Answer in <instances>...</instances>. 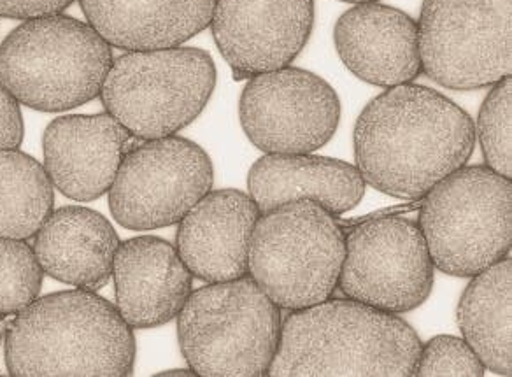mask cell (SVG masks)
<instances>
[{
  "label": "cell",
  "mask_w": 512,
  "mask_h": 377,
  "mask_svg": "<svg viewBox=\"0 0 512 377\" xmlns=\"http://www.w3.org/2000/svg\"><path fill=\"white\" fill-rule=\"evenodd\" d=\"M365 185L355 165L311 153H265L248 174L249 197L260 213L295 200H313L341 216L360 204Z\"/></svg>",
  "instance_id": "cell-18"
},
{
  "label": "cell",
  "mask_w": 512,
  "mask_h": 377,
  "mask_svg": "<svg viewBox=\"0 0 512 377\" xmlns=\"http://www.w3.org/2000/svg\"><path fill=\"white\" fill-rule=\"evenodd\" d=\"M216 86V67L199 48L125 51L100 88L106 113L139 141L176 136L199 118Z\"/></svg>",
  "instance_id": "cell-8"
},
{
  "label": "cell",
  "mask_w": 512,
  "mask_h": 377,
  "mask_svg": "<svg viewBox=\"0 0 512 377\" xmlns=\"http://www.w3.org/2000/svg\"><path fill=\"white\" fill-rule=\"evenodd\" d=\"M44 271L25 239L0 237V318L15 316L41 293Z\"/></svg>",
  "instance_id": "cell-23"
},
{
  "label": "cell",
  "mask_w": 512,
  "mask_h": 377,
  "mask_svg": "<svg viewBox=\"0 0 512 377\" xmlns=\"http://www.w3.org/2000/svg\"><path fill=\"white\" fill-rule=\"evenodd\" d=\"M260 211L239 190L207 192L179 221L176 249L193 278L220 283L248 274L251 234Z\"/></svg>",
  "instance_id": "cell-16"
},
{
  "label": "cell",
  "mask_w": 512,
  "mask_h": 377,
  "mask_svg": "<svg viewBox=\"0 0 512 377\" xmlns=\"http://www.w3.org/2000/svg\"><path fill=\"white\" fill-rule=\"evenodd\" d=\"M421 344L397 314L327 299L286 316L267 376L411 377Z\"/></svg>",
  "instance_id": "cell-2"
},
{
  "label": "cell",
  "mask_w": 512,
  "mask_h": 377,
  "mask_svg": "<svg viewBox=\"0 0 512 377\" xmlns=\"http://www.w3.org/2000/svg\"><path fill=\"white\" fill-rule=\"evenodd\" d=\"M314 25V0H214L209 27L235 79L292 64Z\"/></svg>",
  "instance_id": "cell-13"
},
{
  "label": "cell",
  "mask_w": 512,
  "mask_h": 377,
  "mask_svg": "<svg viewBox=\"0 0 512 377\" xmlns=\"http://www.w3.org/2000/svg\"><path fill=\"white\" fill-rule=\"evenodd\" d=\"M334 43L342 64L369 85L413 83L423 72L418 22L392 6L355 4L335 23Z\"/></svg>",
  "instance_id": "cell-15"
},
{
  "label": "cell",
  "mask_w": 512,
  "mask_h": 377,
  "mask_svg": "<svg viewBox=\"0 0 512 377\" xmlns=\"http://www.w3.org/2000/svg\"><path fill=\"white\" fill-rule=\"evenodd\" d=\"M421 67L449 90H479L512 72V0H423Z\"/></svg>",
  "instance_id": "cell-9"
},
{
  "label": "cell",
  "mask_w": 512,
  "mask_h": 377,
  "mask_svg": "<svg viewBox=\"0 0 512 377\" xmlns=\"http://www.w3.org/2000/svg\"><path fill=\"white\" fill-rule=\"evenodd\" d=\"M239 118L244 134L264 153H313L337 132L341 100L325 79L286 65L248 79Z\"/></svg>",
  "instance_id": "cell-12"
},
{
  "label": "cell",
  "mask_w": 512,
  "mask_h": 377,
  "mask_svg": "<svg viewBox=\"0 0 512 377\" xmlns=\"http://www.w3.org/2000/svg\"><path fill=\"white\" fill-rule=\"evenodd\" d=\"M53 204L55 186L44 165L22 151H0V237H34Z\"/></svg>",
  "instance_id": "cell-22"
},
{
  "label": "cell",
  "mask_w": 512,
  "mask_h": 377,
  "mask_svg": "<svg viewBox=\"0 0 512 377\" xmlns=\"http://www.w3.org/2000/svg\"><path fill=\"white\" fill-rule=\"evenodd\" d=\"M0 335H2V332H0Z\"/></svg>",
  "instance_id": "cell-30"
},
{
  "label": "cell",
  "mask_w": 512,
  "mask_h": 377,
  "mask_svg": "<svg viewBox=\"0 0 512 377\" xmlns=\"http://www.w3.org/2000/svg\"><path fill=\"white\" fill-rule=\"evenodd\" d=\"M23 141V116L20 102L0 83V151L16 150Z\"/></svg>",
  "instance_id": "cell-26"
},
{
  "label": "cell",
  "mask_w": 512,
  "mask_h": 377,
  "mask_svg": "<svg viewBox=\"0 0 512 377\" xmlns=\"http://www.w3.org/2000/svg\"><path fill=\"white\" fill-rule=\"evenodd\" d=\"M74 0H0V16L30 20L39 16L64 13Z\"/></svg>",
  "instance_id": "cell-27"
},
{
  "label": "cell",
  "mask_w": 512,
  "mask_h": 377,
  "mask_svg": "<svg viewBox=\"0 0 512 377\" xmlns=\"http://www.w3.org/2000/svg\"><path fill=\"white\" fill-rule=\"evenodd\" d=\"M423 197L418 225L435 269L472 278L509 255L511 179L488 165H463Z\"/></svg>",
  "instance_id": "cell-7"
},
{
  "label": "cell",
  "mask_w": 512,
  "mask_h": 377,
  "mask_svg": "<svg viewBox=\"0 0 512 377\" xmlns=\"http://www.w3.org/2000/svg\"><path fill=\"white\" fill-rule=\"evenodd\" d=\"M486 367L467 342L453 335H437L421 344L413 376L481 377Z\"/></svg>",
  "instance_id": "cell-25"
},
{
  "label": "cell",
  "mask_w": 512,
  "mask_h": 377,
  "mask_svg": "<svg viewBox=\"0 0 512 377\" xmlns=\"http://www.w3.org/2000/svg\"><path fill=\"white\" fill-rule=\"evenodd\" d=\"M157 376H181V377H195L197 374L193 372L192 369H178V370H165V372H160Z\"/></svg>",
  "instance_id": "cell-28"
},
{
  "label": "cell",
  "mask_w": 512,
  "mask_h": 377,
  "mask_svg": "<svg viewBox=\"0 0 512 377\" xmlns=\"http://www.w3.org/2000/svg\"><path fill=\"white\" fill-rule=\"evenodd\" d=\"M134 328L92 290L36 299L6 332V365L16 377H125L134 372Z\"/></svg>",
  "instance_id": "cell-3"
},
{
  "label": "cell",
  "mask_w": 512,
  "mask_h": 377,
  "mask_svg": "<svg viewBox=\"0 0 512 377\" xmlns=\"http://www.w3.org/2000/svg\"><path fill=\"white\" fill-rule=\"evenodd\" d=\"M476 125L427 86L404 83L370 100L355 127L356 169L379 192L418 199L469 162Z\"/></svg>",
  "instance_id": "cell-1"
},
{
  "label": "cell",
  "mask_w": 512,
  "mask_h": 377,
  "mask_svg": "<svg viewBox=\"0 0 512 377\" xmlns=\"http://www.w3.org/2000/svg\"><path fill=\"white\" fill-rule=\"evenodd\" d=\"M111 46L71 16L23 20L0 44V83L37 111L60 113L99 97L113 64Z\"/></svg>",
  "instance_id": "cell-4"
},
{
  "label": "cell",
  "mask_w": 512,
  "mask_h": 377,
  "mask_svg": "<svg viewBox=\"0 0 512 377\" xmlns=\"http://www.w3.org/2000/svg\"><path fill=\"white\" fill-rule=\"evenodd\" d=\"M477 118V137L491 171L512 178V79L491 85Z\"/></svg>",
  "instance_id": "cell-24"
},
{
  "label": "cell",
  "mask_w": 512,
  "mask_h": 377,
  "mask_svg": "<svg viewBox=\"0 0 512 377\" xmlns=\"http://www.w3.org/2000/svg\"><path fill=\"white\" fill-rule=\"evenodd\" d=\"M116 309L132 328H157L178 318L193 276L178 249L153 235L120 242L113 262Z\"/></svg>",
  "instance_id": "cell-17"
},
{
  "label": "cell",
  "mask_w": 512,
  "mask_h": 377,
  "mask_svg": "<svg viewBox=\"0 0 512 377\" xmlns=\"http://www.w3.org/2000/svg\"><path fill=\"white\" fill-rule=\"evenodd\" d=\"M342 2H351V4H363V2H379V0H342Z\"/></svg>",
  "instance_id": "cell-29"
},
{
  "label": "cell",
  "mask_w": 512,
  "mask_h": 377,
  "mask_svg": "<svg viewBox=\"0 0 512 377\" xmlns=\"http://www.w3.org/2000/svg\"><path fill=\"white\" fill-rule=\"evenodd\" d=\"M134 139L109 113L62 116L44 132V169L65 197L90 202L109 192Z\"/></svg>",
  "instance_id": "cell-14"
},
{
  "label": "cell",
  "mask_w": 512,
  "mask_h": 377,
  "mask_svg": "<svg viewBox=\"0 0 512 377\" xmlns=\"http://www.w3.org/2000/svg\"><path fill=\"white\" fill-rule=\"evenodd\" d=\"M86 23L111 48H176L206 30L214 0H79Z\"/></svg>",
  "instance_id": "cell-19"
},
{
  "label": "cell",
  "mask_w": 512,
  "mask_h": 377,
  "mask_svg": "<svg viewBox=\"0 0 512 377\" xmlns=\"http://www.w3.org/2000/svg\"><path fill=\"white\" fill-rule=\"evenodd\" d=\"M344 251L334 214L295 200L260 214L249 241V278L279 309L299 311L334 295Z\"/></svg>",
  "instance_id": "cell-6"
},
{
  "label": "cell",
  "mask_w": 512,
  "mask_h": 377,
  "mask_svg": "<svg viewBox=\"0 0 512 377\" xmlns=\"http://www.w3.org/2000/svg\"><path fill=\"white\" fill-rule=\"evenodd\" d=\"M34 239V251L44 274L92 292L109 283L120 237L97 211L62 207L48 216Z\"/></svg>",
  "instance_id": "cell-20"
},
{
  "label": "cell",
  "mask_w": 512,
  "mask_h": 377,
  "mask_svg": "<svg viewBox=\"0 0 512 377\" xmlns=\"http://www.w3.org/2000/svg\"><path fill=\"white\" fill-rule=\"evenodd\" d=\"M281 325V309L246 274L190 293L178 314L179 346L197 376L264 377Z\"/></svg>",
  "instance_id": "cell-5"
},
{
  "label": "cell",
  "mask_w": 512,
  "mask_h": 377,
  "mask_svg": "<svg viewBox=\"0 0 512 377\" xmlns=\"http://www.w3.org/2000/svg\"><path fill=\"white\" fill-rule=\"evenodd\" d=\"M213 164L199 144L169 136L134 144L109 188L121 227L157 230L181 218L213 188Z\"/></svg>",
  "instance_id": "cell-10"
},
{
  "label": "cell",
  "mask_w": 512,
  "mask_h": 377,
  "mask_svg": "<svg viewBox=\"0 0 512 377\" xmlns=\"http://www.w3.org/2000/svg\"><path fill=\"white\" fill-rule=\"evenodd\" d=\"M434 281V262L418 223L377 218L346 237L337 285L346 299L386 313H409L427 302Z\"/></svg>",
  "instance_id": "cell-11"
},
{
  "label": "cell",
  "mask_w": 512,
  "mask_h": 377,
  "mask_svg": "<svg viewBox=\"0 0 512 377\" xmlns=\"http://www.w3.org/2000/svg\"><path fill=\"white\" fill-rule=\"evenodd\" d=\"M463 341L474 349L486 369L512 374V260L472 276L458 304Z\"/></svg>",
  "instance_id": "cell-21"
}]
</instances>
